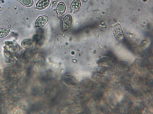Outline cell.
<instances>
[{"label":"cell","mask_w":153,"mask_h":114,"mask_svg":"<svg viewBox=\"0 0 153 114\" xmlns=\"http://www.w3.org/2000/svg\"><path fill=\"white\" fill-rule=\"evenodd\" d=\"M72 22V18L70 15H66L64 18L62 27L63 30H67L71 27Z\"/></svg>","instance_id":"2"},{"label":"cell","mask_w":153,"mask_h":114,"mask_svg":"<svg viewBox=\"0 0 153 114\" xmlns=\"http://www.w3.org/2000/svg\"><path fill=\"white\" fill-rule=\"evenodd\" d=\"M81 6V3L79 0H74L72 3L71 9V11L73 12L78 11Z\"/></svg>","instance_id":"4"},{"label":"cell","mask_w":153,"mask_h":114,"mask_svg":"<svg viewBox=\"0 0 153 114\" xmlns=\"http://www.w3.org/2000/svg\"><path fill=\"white\" fill-rule=\"evenodd\" d=\"M62 81L67 86H74L77 85V81L72 76L66 75L62 78Z\"/></svg>","instance_id":"1"},{"label":"cell","mask_w":153,"mask_h":114,"mask_svg":"<svg viewBox=\"0 0 153 114\" xmlns=\"http://www.w3.org/2000/svg\"><path fill=\"white\" fill-rule=\"evenodd\" d=\"M66 10L65 4L63 2L60 3L57 8V12L59 16H61L65 13Z\"/></svg>","instance_id":"6"},{"label":"cell","mask_w":153,"mask_h":114,"mask_svg":"<svg viewBox=\"0 0 153 114\" xmlns=\"http://www.w3.org/2000/svg\"><path fill=\"white\" fill-rule=\"evenodd\" d=\"M49 3V0H40L36 4V7L38 9L42 10L47 7Z\"/></svg>","instance_id":"5"},{"label":"cell","mask_w":153,"mask_h":114,"mask_svg":"<svg viewBox=\"0 0 153 114\" xmlns=\"http://www.w3.org/2000/svg\"><path fill=\"white\" fill-rule=\"evenodd\" d=\"M48 17L47 16H43L39 17L36 22V27L38 28L44 26L48 22Z\"/></svg>","instance_id":"3"},{"label":"cell","mask_w":153,"mask_h":114,"mask_svg":"<svg viewBox=\"0 0 153 114\" xmlns=\"http://www.w3.org/2000/svg\"><path fill=\"white\" fill-rule=\"evenodd\" d=\"M2 10V9L1 8V7H0V11H1Z\"/></svg>","instance_id":"9"},{"label":"cell","mask_w":153,"mask_h":114,"mask_svg":"<svg viewBox=\"0 0 153 114\" xmlns=\"http://www.w3.org/2000/svg\"><path fill=\"white\" fill-rule=\"evenodd\" d=\"M19 1L22 4L27 7H30L34 4L33 0H19Z\"/></svg>","instance_id":"8"},{"label":"cell","mask_w":153,"mask_h":114,"mask_svg":"<svg viewBox=\"0 0 153 114\" xmlns=\"http://www.w3.org/2000/svg\"><path fill=\"white\" fill-rule=\"evenodd\" d=\"M10 30L7 28L0 29V38H4L7 36L10 32Z\"/></svg>","instance_id":"7"}]
</instances>
